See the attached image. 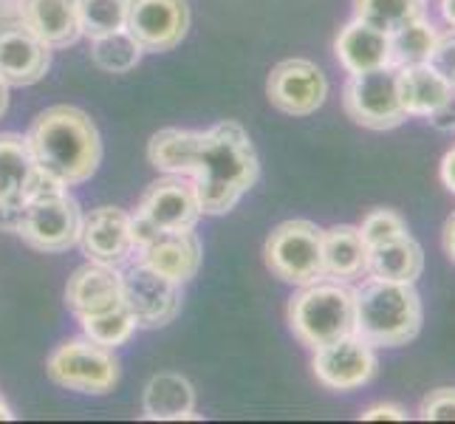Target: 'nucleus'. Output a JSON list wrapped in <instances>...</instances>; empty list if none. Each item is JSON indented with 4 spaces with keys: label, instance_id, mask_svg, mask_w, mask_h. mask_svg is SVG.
<instances>
[{
    "label": "nucleus",
    "instance_id": "obj_1",
    "mask_svg": "<svg viewBox=\"0 0 455 424\" xmlns=\"http://www.w3.org/2000/svg\"><path fill=\"white\" fill-rule=\"evenodd\" d=\"M260 176L258 150L238 122H218L198 139L190 179L201 215H224L255 187Z\"/></svg>",
    "mask_w": 455,
    "mask_h": 424
},
{
    "label": "nucleus",
    "instance_id": "obj_2",
    "mask_svg": "<svg viewBox=\"0 0 455 424\" xmlns=\"http://www.w3.org/2000/svg\"><path fill=\"white\" fill-rule=\"evenodd\" d=\"M28 150L43 176L62 187L88 181L102 162L97 124L80 108L54 105L31 122L26 133Z\"/></svg>",
    "mask_w": 455,
    "mask_h": 424
},
{
    "label": "nucleus",
    "instance_id": "obj_3",
    "mask_svg": "<svg viewBox=\"0 0 455 424\" xmlns=\"http://www.w3.org/2000/svg\"><path fill=\"white\" fill-rule=\"evenodd\" d=\"M354 334L373 348L411 345L425 323V306L416 283H390L368 275L354 289Z\"/></svg>",
    "mask_w": 455,
    "mask_h": 424
},
{
    "label": "nucleus",
    "instance_id": "obj_4",
    "mask_svg": "<svg viewBox=\"0 0 455 424\" xmlns=\"http://www.w3.org/2000/svg\"><path fill=\"white\" fill-rule=\"evenodd\" d=\"M289 328L297 342L317 351L328 342L354 334V289L339 280H314L289 300Z\"/></svg>",
    "mask_w": 455,
    "mask_h": 424
},
{
    "label": "nucleus",
    "instance_id": "obj_5",
    "mask_svg": "<svg viewBox=\"0 0 455 424\" xmlns=\"http://www.w3.org/2000/svg\"><path fill=\"white\" fill-rule=\"evenodd\" d=\"M80 204L66 193L62 184L45 179L20 207L14 232L37 252H66L80 241Z\"/></svg>",
    "mask_w": 455,
    "mask_h": 424
},
{
    "label": "nucleus",
    "instance_id": "obj_6",
    "mask_svg": "<svg viewBox=\"0 0 455 424\" xmlns=\"http://www.w3.org/2000/svg\"><path fill=\"white\" fill-rule=\"evenodd\" d=\"M263 258L269 272L291 286H308L314 280H323V229L306 218L283 221L266 238Z\"/></svg>",
    "mask_w": 455,
    "mask_h": 424
},
{
    "label": "nucleus",
    "instance_id": "obj_7",
    "mask_svg": "<svg viewBox=\"0 0 455 424\" xmlns=\"http://www.w3.org/2000/svg\"><path fill=\"white\" fill-rule=\"evenodd\" d=\"M45 371L52 382L91 396L108 394L119 382V363L114 351L88 337L60 342L45 363Z\"/></svg>",
    "mask_w": 455,
    "mask_h": 424
},
{
    "label": "nucleus",
    "instance_id": "obj_8",
    "mask_svg": "<svg viewBox=\"0 0 455 424\" xmlns=\"http://www.w3.org/2000/svg\"><path fill=\"white\" fill-rule=\"evenodd\" d=\"M342 108L351 122L368 131H394L404 124L407 114L399 97V68L385 66L365 74H348Z\"/></svg>",
    "mask_w": 455,
    "mask_h": 424
},
{
    "label": "nucleus",
    "instance_id": "obj_9",
    "mask_svg": "<svg viewBox=\"0 0 455 424\" xmlns=\"http://www.w3.org/2000/svg\"><path fill=\"white\" fill-rule=\"evenodd\" d=\"M133 241L136 258L159 275L176 283L196 277L201 266V241L193 229H159L145 224L142 218H133Z\"/></svg>",
    "mask_w": 455,
    "mask_h": 424
},
{
    "label": "nucleus",
    "instance_id": "obj_10",
    "mask_svg": "<svg viewBox=\"0 0 455 424\" xmlns=\"http://www.w3.org/2000/svg\"><path fill=\"white\" fill-rule=\"evenodd\" d=\"M119 277H122V300L131 308L136 325L162 328L176 320V314L181 308V283L159 275L142 260L131 263Z\"/></svg>",
    "mask_w": 455,
    "mask_h": 424
},
{
    "label": "nucleus",
    "instance_id": "obj_11",
    "mask_svg": "<svg viewBox=\"0 0 455 424\" xmlns=\"http://www.w3.org/2000/svg\"><path fill=\"white\" fill-rule=\"evenodd\" d=\"M311 368L323 388L348 394V390H356L373 380L376 368H379V356L363 337L348 334L314 351Z\"/></svg>",
    "mask_w": 455,
    "mask_h": 424
},
{
    "label": "nucleus",
    "instance_id": "obj_12",
    "mask_svg": "<svg viewBox=\"0 0 455 424\" xmlns=\"http://www.w3.org/2000/svg\"><path fill=\"white\" fill-rule=\"evenodd\" d=\"M266 97L272 108L289 116H311L317 114L328 97V80L323 68L311 60H283L277 62L266 83Z\"/></svg>",
    "mask_w": 455,
    "mask_h": 424
},
{
    "label": "nucleus",
    "instance_id": "obj_13",
    "mask_svg": "<svg viewBox=\"0 0 455 424\" xmlns=\"http://www.w3.org/2000/svg\"><path fill=\"white\" fill-rule=\"evenodd\" d=\"M190 26L187 0H131L124 31L145 54H164L184 40Z\"/></svg>",
    "mask_w": 455,
    "mask_h": 424
},
{
    "label": "nucleus",
    "instance_id": "obj_14",
    "mask_svg": "<svg viewBox=\"0 0 455 424\" xmlns=\"http://www.w3.org/2000/svg\"><path fill=\"white\" fill-rule=\"evenodd\" d=\"M49 179L35 164L28 141L20 133H0V227L14 229L23 204Z\"/></svg>",
    "mask_w": 455,
    "mask_h": 424
},
{
    "label": "nucleus",
    "instance_id": "obj_15",
    "mask_svg": "<svg viewBox=\"0 0 455 424\" xmlns=\"http://www.w3.org/2000/svg\"><path fill=\"white\" fill-rule=\"evenodd\" d=\"M136 218L159 229H193L201 218V204L196 193V181L190 176H172L153 181L142 201H139Z\"/></svg>",
    "mask_w": 455,
    "mask_h": 424
},
{
    "label": "nucleus",
    "instance_id": "obj_16",
    "mask_svg": "<svg viewBox=\"0 0 455 424\" xmlns=\"http://www.w3.org/2000/svg\"><path fill=\"white\" fill-rule=\"evenodd\" d=\"M88 260L102 266H119L128 263L136 255L133 241V218L116 207H97L83 218L80 241Z\"/></svg>",
    "mask_w": 455,
    "mask_h": 424
},
{
    "label": "nucleus",
    "instance_id": "obj_17",
    "mask_svg": "<svg viewBox=\"0 0 455 424\" xmlns=\"http://www.w3.org/2000/svg\"><path fill=\"white\" fill-rule=\"evenodd\" d=\"M49 66L52 49L26 23L0 26V80L6 85H35Z\"/></svg>",
    "mask_w": 455,
    "mask_h": 424
},
{
    "label": "nucleus",
    "instance_id": "obj_18",
    "mask_svg": "<svg viewBox=\"0 0 455 424\" xmlns=\"http://www.w3.org/2000/svg\"><path fill=\"white\" fill-rule=\"evenodd\" d=\"M122 277L114 266H102L88 260L80 266L66 286V306L76 317H91V314H102L122 306Z\"/></svg>",
    "mask_w": 455,
    "mask_h": 424
},
{
    "label": "nucleus",
    "instance_id": "obj_19",
    "mask_svg": "<svg viewBox=\"0 0 455 424\" xmlns=\"http://www.w3.org/2000/svg\"><path fill=\"white\" fill-rule=\"evenodd\" d=\"M337 62L345 74H365L390 66V35L373 28L363 20H351L339 28L334 40Z\"/></svg>",
    "mask_w": 455,
    "mask_h": 424
},
{
    "label": "nucleus",
    "instance_id": "obj_20",
    "mask_svg": "<svg viewBox=\"0 0 455 424\" xmlns=\"http://www.w3.org/2000/svg\"><path fill=\"white\" fill-rule=\"evenodd\" d=\"M20 18L49 49H68L83 37L76 0H23Z\"/></svg>",
    "mask_w": 455,
    "mask_h": 424
},
{
    "label": "nucleus",
    "instance_id": "obj_21",
    "mask_svg": "<svg viewBox=\"0 0 455 424\" xmlns=\"http://www.w3.org/2000/svg\"><path fill=\"white\" fill-rule=\"evenodd\" d=\"M323 269L328 280L354 283L368 275V246L359 227L337 224L323 229Z\"/></svg>",
    "mask_w": 455,
    "mask_h": 424
},
{
    "label": "nucleus",
    "instance_id": "obj_22",
    "mask_svg": "<svg viewBox=\"0 0 455 424\" xmlns=\"http://www.w3.org/2000/svg\"><path fill=\"white\" fill-rule=\"evenodd\" d=\"M425 272V249L411 232L368 249V275L390 283H416Z\"/></svg>",
    "mask_w": 455,
    "mask_h": 424
},
{
    "label": "nucleus",
    "instance_id": "obj_23",
    "mask_svg": "<svg viewBox=\"0 0 455 424\" xmlns=\"http://www.w3.org/2000/svg\"><path fill=\"white\" fill-rule=\"evenodd\" d=\"M450 93H452L450 83L430 66V62L399 68V97H402V108L407 116L427 119Z\"/></svg>",
    "mask_w": 455,
    "mask_h": 424
},
{
    "label": "nucleus",
    "instance_id": "obj_24",
    "mask_svg": "<svg viewBox=\"0 0 455 424\" xmlns=\"http://www.w3.org/2000/svg\"><path fill=\"white\" fill-rule=\"evenodd\" d=\"M142 411L145 419L159 421L196 419V390L179 373H159L145 388Z\"/></svg>",
    "mask_w": 455,
    "mask_h": 424
},
{
    "label": "nucleus",
    "instance_id": "obj_25",
    "mask_svg": "<svg viewBox=\"0 0 455 424\" xmlns=\"http://www.w3.org/2000/svg\"><path fill=\"white\" fill-rule=\"evenodd\" d=\"M198 139H201V133H196V131H179V128L159 131V133H153L150 145H148V159L162 172L190 176L193 162H196V150H198Z\"/></svg>",
    "mask_w": 455,
    "mask_h": 424
},
{
    "label": "nucleus",
    "instance_id": "obj_26",
    "mask_svg": "<svg viewBox=\"0 0 455 424\" xmlns=\"http://www.w3.org/2000/svg\"><path fill=\"white\" fill-rule=\"evenodd\" d=\"M438 35L442 31L435 28V23L427 14H421L419 20L394 31L390 35V66L404 68V66H421V62H427L435 49Z\"/></svg>",
    "mask_w": 455,
    "mask_h": 424
},
{
    "label": "nucleus",
    "instance_id": "obj_27",
    "mask_svg": "<svg viewBox=\"0 0 455 424\" xmlns=\"http://www.w3.org/2000/svg\"><path fill=\"white\" fill-rule=\"evenodd\" d=\"M421 14H427L425 0H354V18L385 35H394Z\"/></svg>",
    "mask_w": 455,
    "mask_h": 424
},
{
    "label": "nucleus",
    "instance_id": "obj_28",
    "mask_svg": "<svg viewBox=\"0 0 455 424\" xmlns=\"http://www.w3.org/2000/svg\"><path fill=\"white\" fill-rule=\"evenodd\" d=\"M128 6L131 0H76V18H80L83 35L97 40L122 31L128 23Z\"/></svg>",
    "mask_w": 455,
    "mask_h": 424
},
{
    "label": "nucleus",
    "instance_id": "obj_29",
    "mask_svg": "<svg viewBox=\"0 0 455 424\" xmlns=\"http://www.w3.org/2000/svg\"><path fill=\"white\" fill-rule=\"evenodd\" d=\"M142 45H139L128 31H114V35H105L93 40V49H91V60L97 62L102 71H111V74H124L139 66L142 60Z\"/></svg>",
    "mask_w": 455,
    "mask_h": 424
},
{
    "label": "nucleus",
    "instance_id": "obj_30",
    "mask_svg": "<svg viewBox=\"0 0 455 424\" xmlns=\"http://www.w3.org/2000/svg\"><path fill=\"white\" fill-rule=\"evenodd\" d=\"M83 323V332L88 340L105 345V348H116V345L128 342L133 328H136V320L128 306H116L111 311H102V314H91V317H80Z\"/></svg>",
    "mask_w": 455,
    "mask_h": 424
},
{
    "label": "nucleus",
    "instance_id": "obj_31",
    "mask_svg": "<svg viewBox=\"0 0 455 424\" xmlns=\"http://www.w3.org/2000/svg\"><path fill=\"white\" fill-rule=\"evenodd\" d=\"M407 221L396 212V210H371L363 224H359V235H363L365 246H379V244H387L394 238H402L407 235Z\"/></svg>",
    "mask_w": 455,
    "mask_h": 424
},
{
    "label": "nucleus",
    "instance_id": "obj_32",
    "mask_svg": "<svg viewBox=\"0 0 455 424\" xmlns=\"http://www.w3.org/2000/svg\"><path fill=\"white\" fill-rule=\"evenodd\" d=\"M421 421H455V388H435L419 404Z\"/></svg>",
    "mask_w": 455,
    "mask_h": 424
},
{
    "label": "nucleus",
    "instance_id": "obj_33",
    "mask_svg": "<svg viewBox=\"0 0 455 424\" xmlns=\"http://www.w3.org/2000/svg\"><path fill=\"white\" fill-rule=\"evenodd\" d=\"M427 62L444 76V80L450 83V88L455 85V28L444 31V35H438L435 49H433Z\"/></svg>",
    "mask_w": 455,
    "mask_h": 424
},
{
    "label": "nucleus",
    "instance_id": "obj_34",
    "mask_svg": "<svg viewBox=\"0 0 455 424\" xmlns=\"http://www.w3.org/2000/svg\"><path fill=\"white\" fill-rule=\"evenodd\" d=\"M359 419L363 421H407V411L402 404H394V402H379V404H371L365 407L363 413H359Z\"/></svg>",
    "mask_w": 455,
    "mask_h": 424
},
{
    "label": "nucleus",
    "instance_id": "obj_35",
    "mask_svg": "<svg viewBox=\"0 0 455 424\" xmlns=\"http://www.w3.org/2000/svg\"><path fill=\"white\" fill-rule=\"evenodd\" d=\"M427 122L433 124L435 131H442V133H452L455 131V91L427 116Z\"/></svg>",
    "mask_w": 455,
    "mask_h": 424
},
{
    "label": "nucleus",
    "instance_id": "obj_36",
    "mask_svg": "<svg viewBox=\"0 0 455 424\" xmlns=\"http://www.w3.org/2000/svg\"><path fill=\"white\" fill-rule=\"evenodd\" d=\"M438 176H442V184L455 196V145L444 153L442 167H438Z\"/></svg>",
    "mask_w": 455,
    "mask_h": 424
},
{
    "label": "nucleus",
    "instance_id": "obj_37",
    "mask_svg": "<svg viewBox=\"0 0 455 424\" xmlns=\"http://www.w3.org/2000/svg\"><path fill=\"white\" fill-rule=\"evenodd\" d=\"M442 244H444V252H447L450 263H455V210H452V215L447 218V224H444Z\"/></svg>",
    "mask_w": 455,
    "mask_h": 424
},
{
    "label": "nucleus",
    "instance_id": "obj_38",
    "mask_svg": "<svg viewBox=\"0 0 455 424\" xmlns=\"http://www.w3.org/2000/svg\"><path fill=\"white\" fill-rule=\"evenodd\" d=\"M438 12H442V20L455 28V0H438Z\"/></svg>",
    "mask_w": 455,
    "mask_h": 424
},
{
    "label": "nucleus",
    "instance_id": "obj_39",
    "mask_svg": "<svg viewBox=\"0 0 455 424\" xmlns=\"http://www.w3.org/2000/svg\"><path fill=\"white\" fill-rule=\"evenodd\" d=\"M6 83L4 80H0V116H4L6 114V105H9V93H6Z\"/></svg>",
    "mask_w": 455,
    "mask_h": 424
},
{
    "label": "nucleus",
    "instance_id": "obj_40",
    "mask_svg": "<svg viewBox=\"0 0 455 424\" xmlns=\"http://www.w3.org/2000/svg\"><path fill=\"white\" fill-rule=\"evenodd\" d=\"M0 419H4V421H9V419H14V413L9 411V404H6L4 399H0Z\"/></svg>",
    "mask_w": 455,
    "mask_h": 424
},
{
    "label": "nucleus",
    "instance_id": "obj_41",
    "mask_svg": "<svg viewBox=\"0 0 455 424\" xmlns=\"http://www.w3.org/2000/svg\"><path fill=\"white\" fill-rule=\"evenodd\" d=\"M452 91H455V85H452Z\"/></svg>",
    "mask_w": 455,
    "mask_h": 424
},
{
    "label": "nucleus",
    "instance_id": "obj_42",
    "mask_svg": "<svg viewBox=\"0 0 455 424\" xmlns=\"http://www.w3.org/2000/svg\"><path fill=\"white\" fill-rule=\"evenodd\" d=\"M425 4H427V0H425Z\"/></svg>",
    "mask_w": 455,
    "mask_h": 424
}]
</instances>
